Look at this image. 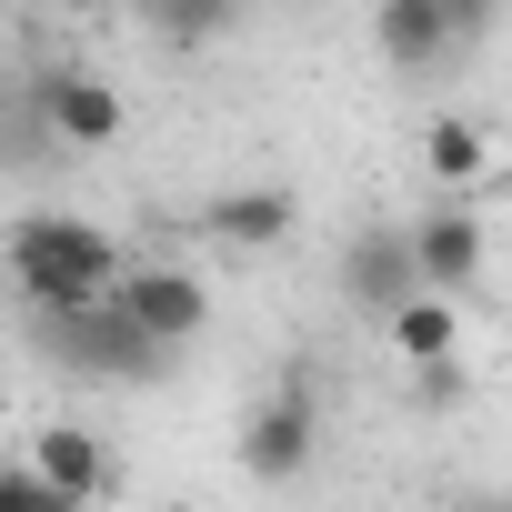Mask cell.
<instances>
[{
    "mask_svg": "<svg viewBox=\"0 0 512 512\" xmlns=\"http://www.w3.org/2000/svg\"><path fill=\"white\" fill-rule=\"evenodd\" d=\"M11 282L21 302L51 322V312H91L111 282H121V241L81 211H21L11 221Z\"/></svg>",
    "mask_w": 512,
    "mask_h": 512,
    "instance_id": "cell-1",
    "label": "cell"
},
{
    "mask_svg": "<svg viewBox=\"0 0 512 512\" xmlns=\"http://www.w3.org/2000/svg\"><path fill=\"white\" fill-rule=\"evenodd\" d=\"M41 352H51L71 382H161V372H171V352L141 342V332L111 312V292H101L91 312H51V322H41Z\"/></svg>",
    "mask_w": 512,
    "mask_h": 512,
    "instance_id": "cell-2",
    "label": "cell"
},
{
    "mask_svg": "<svg viewBox=\"0 0 512 512\" xmlns=\"http://www.w3.org/2000/svg\"><path fill=\"white\" fill-rule=\"evenodd\" d=\"M111 312H121L141 342L181 352V342H201V322H211V292H201V272H181V262H121V282H111Z\"/></svg>",
    "mask_w": 512,
    "mask_h": 512,
    "instance_id": "cell-3",
    "label": "cell"
},
{
    "mask_svg": "<svg viewBox=\"0 0 512 512\" xmlns=\"http://www.w3.org/2000/svg\"><path fill=\"white\" fill-rule=\"evenodd\" d=\"M482 31H492L482 0H382V11H372V51L402 61V71H432L462 41H482Z\"/></svg>",
    "mask_w": 512,
    "mask_h": 512,
    "instance_id": "cell-4",
    "label": "cell"
},
{
    "mask_svg": "<svg viewBox=\"0 0 512 512\" xmlns=\"http://www.w3.org/2000/svg\"><path fill=\"white\" fill-rule=\"evenodd\" d=\"M312 442H322V402H312V382H282V392L251 402V422H241V472L251 482H302L312 472Z\"/></svg>",
    "mask_w": 512,
    "mask_h": 512,
    "instance_id": "cell-5",
    "label": "cell"
},
{
    "mask_svg": "<svg viewBox=\"0 0 512 512\" xmlns=\"http://www.w3.org/2000/svg\"><path fill=\"white\" fill-rule=\"evenodd\" d=\"M31 121H41V141H61V151H111V141H121V91L71 61V71H41V81H31Z\"/></svg>",
    "mask_w": 512,
    "mask_h": 512,
    "instance_id": "cell-6",
    "label": "cell"
},
{
    "mask_svg": "<svg viewBox=\"0 0 512 512\" xmlns=\"http://www.w3.org/2000/svg\"><path fill=\"white\" fill-rule=\"evenodd\" d=\"M402 241H412V282H422L432 302H452V292L482 282V211H472V201H432Z\"/></svg>",
    "mask_w": 512,
    "mask_h": 512,
    "instance_id": "cell-7",
    "label": "cell"
},
{
    "mask_svg": "<svg viewBox=\"0 0 512 512\" xmlns=\"http://www.w3.org/2000/svg\"><path fill=\"white\" fill-rule=\"evenodd\" d=\"M21 472L81 512V502H101V492H111V442H101V432H81V422H41V432H31V452H21Z\"/></svg>",
    "mask_w": 512,
    "mask_h": 512,
    "instance_id": "cell-8",
    "label": "cell"
},
{
    "mask_svg": "<svg viewBox=\"0 0 512 512\" xmlns=\"http://www.w3.org/2000/svg\"><path fill=\"white\" fill-rule=\"evenodd\" d=\"M412 292H422V282H412V241H402V231H362V241L342 251V302H352L362 322H392Z\"/></svg>",
    "mask_w": 512,
    "mask_h": 512,
    "instance_id": "cell-9",
    "label": "cell"
},
{
    "mask_svg": "<svg viewBox=\"0 0 512 512\" xmlns=\"http://www.w3.org/2000/svg\"><path fill=\"white\" fill-rule=\"evenodd\" d=\"M292 221H302V201L272 191V181H262V191H221V201L201 211V231L231 241V251H272V241H292Z\"/></svg>",
    "mask_w": 512,
    "mask_h": 512,
    "instance_id": "cell-10",
    "label": "cell"
},
{
    "mask_svg": "<svg viewBox=\"0 0 512 512\" xmlns=\"http://www.w3.org/2000/svg\"><path fill=\"white\" fill-rule=\"evenodd\" d=\"M382 332H392V352H402L412 372H422V362H452V352H462V312H452V302H432V292H412V302H402V312H392Z\"/></svg>",
    "mask_w": 512,
    "mask_h": 512,
    "instance_id": "cell-11",
    "label": "cell"
},
{
    "mask_svg": "<svg viewBox=\"0 0 512 512\" xmlns=\"http://www.w3.org/2000/svg\"><path fill=\"white\" fill-rule=\"evenodd\" d=\"M482 171H492V131L462 121V111H442L432 121V181H482Z\"/></svg>",
    "mask_w": 512,
    "mask_h": 512,
    "instance_id": "cell-12",
    "label": "cell"
},
{
    "mask_svg": "<svg viewBox=\"0 0 512 512\" xmlns=\"http://www.w3.org/2000/svg\"><path fill=\"white\" fill-rule=\"evenodd\" d=\"M141 31H151V41H171V51H201V41H221V31H231V11H141Z\"/></svg>",
    "mask_w": 512,
    "mask_h": 512,
    "instance_id": "cell-13",
    "label": "cell"
},
{
    "mask_svg": "<svg viewBox=\"0 0 512 512\" xmlns=\"http://www.w3.org/2000/svg\"><path fill=\"white\" fill-rule=\"evenodd\" d=\"M462 392H472L462 352H452V362H422V372H412V402H422V412H462Z\"/></svg>",
    "mask_w": 512,
    "mask_h": 512,
    "instance_id": "cell-14",
    "label": "cell"
},
{
    "mask_svg": "<svg viewBox=\"0 0 512 512\" xmlns=\"http://www.w3.org/2000/svg\"><path fill=\"white\" fill-rule=\"evenodd\" d=\"M0 512H71V502H61V492H41L21 462H0Z\"/></svg>",
    "mask_w": 512,
    "mask_h": 512,
    "instance_id": "cell-15",
    "label": "cell"
},
{
    "mask_svg": "<svg viewBox=\"0 0 512 512\" xmlns=\"http://www.w3.org/2000/svg\"><path fill=\"white\" fill-rule=\"evenodd\" d=\"M472 512H512V502H472Z\"/></svg>",
    "mask_w": 512,
    "mask_h": 512,
    "instance_id": "cell-16",
    "label": "cell"
},
{
    "mask_svg": "<svg viewBox=\"0 0 512 512\" xmlns=\"http://www.w3.org/2000/svg\"><path fill=\"white\" fill-rule=\"evenodd\" d=\"M0 402H11V372H0Z\"/></svg>",
    "mask_w": 512,
    "mask_h": 512,
    "instance_id": "cell-17",
    "label": "cell"
}]
</instances>
